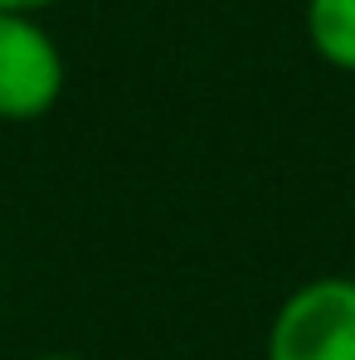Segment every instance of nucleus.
I'll use <instances>...</instances> for the list:
<instances>
[{"label":"nucleus","mask_w":355,"mask_h":360,"mask_svg":"<svg viewBox=\"0 0 355 360\" xmlns=\"http://www.w3.org/2000/svg\"><path fill=\"white\" fill-rule=\"evenodd\" d=\"M268 360H355V278H306L268 321Z\"/></svg>","instance_id":"nucleus-1"},{"label":"nucleus","mask_w":355,"mask_h":360,"mask_svg":"<svg viewBox=\"0 0 355 360\" xmlns=\"http://www.w3.org/2000/svg\"><path fill=\"white\" fill-rule=\"evenodd\" d=\"M68 63L39 15L0 10V122H39L59 108Z\"/></svg>","instance_id":"nucleus-2"},{"label":"nucleus","mask_w":355,"mask_h":360,"mask_svg":"<svg viewBox=\"0 0 355 360\" xmlns=\"http://www.w3.org/2000/svg\"><path fill=\"white\" fill-rule=\"evenodd\" d=\"M302 25L311 54L326 68L355 73V0H306Z\"/></svg>","instance_id":"nucleus-3"},{"label":"nucleus","mask_w":355,"mask_h":360,"mask_svg":"<svg viewBox=\"0 0 355 360\" xmlns=\"http://www.w3.org/2000/svg\"><path fill=\"white\" fill-rule=\"evenodd\" d=\"M49 5H59V0H0L5 15H44Z\"/></svg>","instance_id":"nucleus-4"},{"label":"nucleus","mask_w":355,"mask_h":360,"mask_svg":"<svg viewBox=\"0 0 355 360\" xmlns=\"http://www.w3.org/2000/svg\"><path fill=\"white\" fill-rule=\"evenodd\" d=\"M30 360H83V356H68V351H44V356H30Z\"/></svg>","instance_id":"nucleus-5"}]
</instances>
